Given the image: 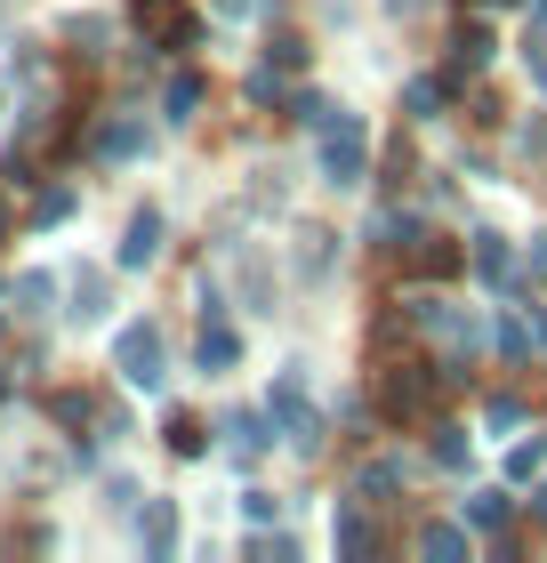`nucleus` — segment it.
<instances>
[{
    "label": "nucleus",
    "mask_w": 547,
    "mask_h": 563,
    "mask_svg": "<svg viewBox=\"0 0 547 563\" xmlns=\"http://www.w3.org/2000/svg\"><path fill=\"white\" fill-rule=\"evenodd\" d=\"M322 177L330 186H362V121L354 113L322 121Z\"/></svg>",
    "instance_id": "1"
},
{
    "label": "nucleus",
    "mask_w": 547,
    "mask_h": 563,
    "mask_svg": "<svg viewBox=\"0 0 547 563\" xmlns=\"http://www.w3.org/2000/svg\"><path fill=\"white\" fill-rule=\"evenodd\" d=\"M121 378L138 395H162V339L153 330H121Z\"/></svg>",
    "instance_id": "2"
},
{
    "label": "nucleus",
    "mask_w": 547,
    "mask_h": 563,
    "mask_svg": "<svg viewBox=\"0 0 547 563\" xmlns=\"http://www.w3.org/2000/svg\"><path fill=\"white\" fill-rule=\"evenodd\" d=\"M427 402H435V387L419 371H386V411H395V419H419Z\"/></svg>",
    "instance_id": "3"
},
{
    "label": "nucleus",
    "mask_w": 547,
    "mask_h": 563,
    "mask_svg": "<svg viewBox=\"0 0 547 563\" xmlns=\"http://www.w3.org/2000/svg\"><path fill=\"white\" fill-rule=\"evenodd\" d=\"M153 250H162V218L138 210V218H129V234H121V266H153Z\"/></svg>",
    "instance_id": "4"
},
{
    "label": "nucleus",
    "mask_w": 547,
    "mask_h": 563,
    "mask_svg": "<svg viewBox=\"0 0 547 563\" xmlns=\"http://www.w3.org/2000/svg\"><path fill=\"white\" fill-rule=\"evenodd\" d=\"M491 57V33H483V24H459V33H451V73H475Z\"/></svg>",
    "instance_id": "5"
},
{
    "label": "nucleus",
    "mask_w": 547,
    "mask_h": 563,
    "mask_svg": "<svg viewBox=\"0 0 547 563\" xmlns=\"http://www.w3.org/2000/svg\"><path fill=\"white\" fill-rule=\"evenodd\" d=\"M233 354H242V339H233L226 322H210V330H201V371H226Z\"/></svg>",
    "instance_id": "6"
},
{
    "label": "nucleus",
    "mask_w": 547,
    "mask_h": 563,
    "mask_svg": "<svg viewBox=\"0 0 547 563\" xmlns=\"http://www.w3.org/2000/svg\"><path fill=\"white\" fill-rule=\"evenodd\" d=\"M459 516L475 523V531H500V523H507V499H500V492H475V499L459 507Z\"/></svg>",
    "instance_id": "7"
},
{
    "label": "nucleus",
    "mask_w": 547,
    "mask_h": 563,
    "mask_svg": "<svg viewBox=\"0 0 547 563\" xmlns=\"http://www.w3.org/2000/svg\"><path fill=\"white\" fill-rule=\"evenodd\" d=\"M162 106H169V121H194V113H201V81H194V73H177Z\"/></svg>",
    "instance_id": "8"
},
{
    "label": "nucleus",
    "mask_w": 547,
    "mask_h": 563,
    "mask_svg": "<svg viewBox=\"0 0 547 563\" xmlns=\"http://www.w3.org/2000/svg\"><path fill=\"white\" fill-rule=\"evenodd\" d=\"M169 531H177V516H169V499H153V507H145V540H153V548H169Z\"/></svg>",
    "instance_id": "9"
},
{
    "label": "nucleus",
    "mask_w": 547,
    "mask_h": 563,
    "mask_svg": "<svg viewBox=\"0 0 547 563\" xmlns=\"http://www.w3.org/2000/svg\"><path fill=\"white\" fill-rule=\"evenodd\" d=\"M475 266L483 274H507V242L500 234H475Z\"/></svg>",
    "instance_id": "10"
},
{
    "label": "nucleus",
    "mask_w": 547,
    "mask_h": 563,
    "mask_svg": "<svg viewBox=\"0 0 547 563\" xmlns=\"http://www.w3.org/2000/svg\"><path fill=\"white\" fill-rule=\"evenodd\" d=\"M419 548H427V555H467V531H451V523H435V531H427Z\"/></svg>",
    "instance_id": "11"
},
{
    "label": "nucleus",
    "mask_w": 547,
    "mask_h": 563,
    "mask_svg": "<svg viewBox=\"0 0 547 563\" xmlns=\"http://www.w3.org/2000/svg\"><path fill=\"white\" fill-rule=\"evenodd\" d=\"M338 548H347V555H371V523L347 516V523H338Z\"/></svg>",
    "instance_id": "12"
},
{
    "label": "nucleus",
    "mask_w": 547,
    "mask_h": 563,
    "mask_svg": "<svg viewBox=\"0 0 547 563\" xmlns=\"http://www.w3.org/2000/svg\"><path fill=\"white\" fill-rule=\"evenodd\" d=\"M169 451L194 459V451H201V419H169Z\"/></svg>",
    "instance_id": "13"
},
{
    "label": "nucleus",
    "mask_w": 547,
    "mask_h": 563,
    "mask_svg": "<svg viewBox=\"0 0 547 563\" xmlns=\"http://www.w3.org/2000/svg\"><path fill=\"white\" fill-rule=\"evenodd\" d=\"M395 483H403V467H371V475H362V499H386Z\"/></svg>",
    "instance_id": "14"
},
{
    "label": "nucleus",
    "mask_w": 547,
    "mask_h": 563,
    "mask_svg": "<svg viewBox=\"0 0 547 563\" xmlns=\"http://www.w3.org/2000/svg\"><path fill=\"white\" fill-rule=\"evenodd\" d=\"M97 145H106V153H113V162H121V153H138V130H129V121H113V130H106V137H97Z\"/></svg>",
    "instance_id": "15"
},
{
    "label": "nucleus",
    "mask_w": 547,
    "mask_h": 563,
    "mask_svg": "<svg viewBox=\"0 0 547 563\" xmlns=\"http://www.w3.org/2000/svg\"><path fill=\"white\" fill-rule=\"evenodd\" d=\"M435 459H442V467H459V459H467V443H459V427H442V434H435Z\"/></svg>",
    "instance_id": "16"
},
{
    "label": "nucleus",
    "mask_w": 547,
    "mask_h": 563,
    "mask_svg": "<svg viewBox=\"0 0 547 563\" xmlns=\"http://www.w3.org/2000/svg\"><path fill=\"white\" fill-rule=\"evenodd\" d=\"M226 434H233V451H258L266 434H258V419H226Z\"/></svg>",
    "instance_id": "17"
},
{
    "label": "nucleus",
    "mask_w": 547,
    "mask_h": 563,
    "mask_svg": "<svg viewBox=\"0 0 547 563\" xmlns=\"http://www.w3.org/2000/svg\"><path fill=\"white\" fill-rule=\"evenodd\" d=\"M442 106V81H411V113H435Z\"/></svg>",
    "instance_id": "18"
},
{
    "label": "nucleus",
    "mask_w": 547,
    "mask_h": 563,
    "mask_svg": "<svg viewBox=\"0 0 547 563\" xmlns=\"http://www.w3.org/2000/svg\"><path fill=\"white\" fill-rule=\"evenodd\" d=\"M65 210H73V194H65V186H57V194H41V210H33V218H41V225H57V218H65Z\"/></svg>",
    "instance_id": "19"
},
{
    "label": "nucleus",
    "mask_w": 547,
    "mask_h": 563,
    "mask_svg": "<svg viewBox=\"0 0 547 563\" xmlns=\"http://www.w3.org/2000/svg\"><path fill=\"white\" fill-rule=\"evenodd\" d=\"M515 274H524V282H547V242H532V250H524V266H515Z\"/></svg>",
    "instance_id": "20"
},
{
    "label": "nucleus",
    "mask_w": 547,
    "mask_h": 563,
    "mask_svg": "<svg viewBox=\"0 0 547 563\" xmlns=\"http://www.w3.org/2000/svg\"><path fill=\"white\" fill-rule=\"evenodd\" d=\"M532 73H539V81H547V41H532Z\"/></svg>",
    "instance_id": "21"
},
{
    "label": "nucleus",
    "mask_w": 547,
    "mask_h": 563,
    "mask_svg": "<svg viewBox=\"0 0 547 563\" xmlns=\"http://www.w3.org/2000/svg\"><path fill=\"white\" fill-rule=\"evenodd\" d=\"M532 346H539V354H547V314H539V322H532Z\"/></svg>",
    "instance_id": "22"
}]
</instances>
